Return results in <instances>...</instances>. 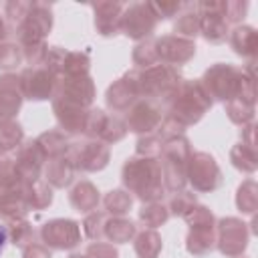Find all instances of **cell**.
Masks as SVG:
<instances>
[{"mask_svg": "<svg viewBox=\"0 0 258 258\" xmlns=\"http://www.w3.org/2000/svg\"><path fill=\"white\" fill-rule=\"evenodd\" d=\"M165 105H167L165 117L177 121L183 127H189V125H196L206 115V111L212 107V99L202 89L200 81L183 79L177 85V89L169 95Z\"/></svg>", "mask_w": 258, "mask_h": 258, "instance_id": "3957f363", "label": "cell"}, {"mask_svg": "<svg viewBox=\"0 0 258 258\" xmlns=\"http://www.w3.org/2000/svg\"><path fill=\"white\" fill-rule=\"evenodd\" d=\"M161 109L147 99H137L129 109L125 117L127 131H133L137 135H149L155 133V129L161 123Z\"/></svg>", "mask_w": 258, "mask_h": 258, "instance_id": "ac0fdd59", "label": "cell"}, {"mask_svg": "<svg viewBox=\"0 0 258 258\" xmlns=\"http://www.w3.org/2000/svg\"><path fill=\"white\" fill-rule=\"evenodd\" d=\"M246 10H248V2H240V0L224 2V18H226L228 24H236L238 26V22L244 18Z\"/></svg>", "mask_w": 258, "mask_h": 258, "instance_id": "7dc6e473", "label": "cell"}, {"mask_svg": "<svg viewBox=\"0 0 258 258\" xmlns=\"http://www.w3.org/2000/svg\"><path fill=\"white\" fill-rule=\"evenodd\" d=\"M22 200L28 210H44L52 204V187L44 179L24 181Z\"/></svg>", "mask_w": 258, "mask_h": 258, "instance_id": "4316f807", "label": "cell"}, {"mask_svg": "<svg viewBox=\"0 0 258 258\" xmlns=\"http://www.w3.org/2000/svg\"><path fill=\"white\" fill-rule=\"evenodd\" d=\"M185 177L198 194H210L222 185V171L216 159L206 151H191L185 167Z\"/></svg>", "mask_w": 258, "mask_h": 258, "instance_id": "52a82bcc", "label": "cell"}, {"mask_svg": "<svg viewBox=\"0 0 258 258\" xmlns=\"http://www.w3.org/2000/svg\"><path fill=\"white\" fill-rule=\"evenodd\" d=\"M4 36H6V24H4V20L0 18V42L4 40Z\"/></svg>", "mask_w": 258, "mask_h": 258, "instance_id": "db71d44e", "label": "cell"}, {"mask_svg": "<svg viewBox=\"0 0 258 258\" xmlns=\"http://www.w3.org/2000/svg\"><path fill=\"white\" fill-rule=\"evenodd\" d=\"M69 202L71 206L77 210V212H83V214H91L97 210L99 202H101V196H99V189L89 181V179H81L77 181L71 191H69Z\"/></svg>", "mask_w": 258, "mask_h": 258, "instance_id": "cb8c5ba5", "label": "cell"}, {"mask_svg": "<svg viewBox=\"0 0 258 258\" xmlns=\"http://www.w3.org/2000/svg\"><path fill=\"white\" fill-rule=\"evenodd\" d=\"M18 81H20L24 99H30V101L52 99L56 79L46 67H28L18 75Z\"/></svg>", "mask_w": 258, "mask_h": 258, "instance_id": "e0dca14e", "label": "cell"}, {"mask_svg": "<svg viewBox=\"0 0 258 258\" xmlns=\"http://www.w3.org/2000/svg\"><path fill=\"white\" fill-rule=\"evenodd\" d=\"M54 101H62L75 107L89 109L95 101V83L89 75L85 77H62L56 79L54 91H52Z\"/></svg>", "mask_w": 258, "mask_h": 258, "instance_id": "7c38bea8", "label": "cell"}, {"mask_svg": "<svg viewBox=\"0 0 258 258\" xmlns=\"http://www.w3.org/2000/svg\"><path fill=\"white\" fill-rule=\"evenodd\" d=\"M139 222L145 226V228H159L161 224H165L169 220V210L167 206H163L161 202H149V204H143L141 210H139Z\"/></svg>", "mask_w": 258, "mask_h": 258, "instance_id": "d6a6232c", "label": "cell"}, {"mask_svg": "<svg viewBox=\"0 0 258 258\" xmlns=\"http://www.w3.org/2000/svg\"><path fill=\"white\" fill-rule=\"evenodd\" d=\"M202 89L214 101H230L244 99L248 103H256V87H254V60L248 62V69H238L234 64L218 62L210 67L200 79Z\"/></svg>", "mask_w": 258, "mask_h": 258, "instance_id": "6da1fadb", "label": "cell"}, {"mask_svg": "<svg viewBox=\"0 0 258 258\" xmlns=\"http://www.w3.org/2000/svg\"><path fill=\"white\" fill-rule=\"evenodd\" d=\"M153 46H155L157 62L169 64V67L185 64L196 54V42L179 38L175 34H167V36H161V38L153 40Z\"/></svg>", "mask_w": 258, "mask_h": 258, "instance_id": "d6986e66", "label": "cell"}, {"mask_svg": "<svg viewBox=\"0 0 258 258\" xmlns=\"http://www.w3.org/2000/svg\"><path fill=\"white\" fill-rule=\"evenodd\" d=\"M230 161L236 169L244 171V173H254L258 169V155H256V147L246 145V143H236L230 151Z\"/></svg>", "mask_w": 258, "mask_h": 258, "instance_id": "f1b7e54d", "label": "cell"}, {"mask_svg": "<svg viewBox=\"0 0 258 258\" xmlns=\"http://www.w3.org/2000/svg\"><path fill=\"white\" fill-rule=\"evenodd\" d=\"M40 240L50 250H73L81 242V226L69 218L48 220L40 228Z\"/></svg>", "mask_w": 258, "mask_h": 258, "instance_id": "9a60e30c", "label": "cell"}, {"mask_svg": "<svg viewBox=\"0 0 258 258\" xmlns=\"http://www.w3.org/2000/svg\"><path fill=\"white\" fill-rule=\"evenodd\" d=\"M52 111H54V117H56V123H58L60 131L64 135H81L83 133L89 109L75 107V105L52 99Z\"/></svg>", "mask_w": 258, "mask_h": 258, "instance_id": "603a6c76", "label": "cell"}, {"mask_svg": "<svg viewBox=\"0 0 258 258\" xmlns=\"http://www.w3.org/2000/svg\"><path fill=\"white\" fill-rule=\"evenodd\" d=\"M24 141V133L20 123L16 121H0V151L8 153L12 149H18V145Z\"/></svg>", "mask_w": 258, "mask_h": 258, "instance_id": "d590c367", "label": "cell"}, {"mask_svg": "<svg viewBox=\"0 0 258 258\" xmlns=\"http://www.w3.org/2000/svg\"><path fill=\"white\" fill-rule=\"evenodd\" d=\"M52 28V8L46 2H30L24 20L14 28L20 46L44 42V36Z\"/></svg>", "mask_w": 258, "mask_h": 258, "instance_id": "ba28073f", "label": "cell"}, {"mask_svg": "<svg viewBox=\"0 0 258 258\" xmlns=\"http://www.w3.org/2000/svg\"><path fill=\"white\" fill-rule=\"evenodd\" d=\"M6 240H8V236H6V228L0 226V252H2V248H4V244H6Z\"/></svg>", "mask_w": 258, "mask_h": 258, "instance_id": "f5cc1de1", "label": "cell"}, {"mask_svg": "<svg viewBox=\"0 0 258 258\" xmlns=\"http://www.w3.org/2000/svg\"><path fill=\"white\" fill-rule=\"evenodd\" d=\"M133 64H135L137 69H149V67H153V64H159V62H157V54H155L153 40L139 42V44L133 48Z\"/></svg>", "mask_w": 258, "mask_h": 258, "instance_id": "b9f144b4", "label": "cell"}, {"mask_svg": "<svg viewBox=\"0 0 258 258\" xmlns=\"http://www.w3.org/2000/svg\"><path fill=\"white\" fill-rule=\"evenodd\" d=\"M248 226L240 218H222L216 222V248L226 258H240L248 248Z\"/></svg>", "mask_w": 258, "mask_h": 258, "instance_id": "30bf717a", "label": "cell"}, {"mask_svg": "<svg viewBox=\"0 0 258 258\" xmlns=\"http://www.w3.org/2000/svg\"><path fill=\"white\" fill-rule=\"evenodd\" d=\"M123 8H125L123 2H111V0H103V2L93 4L95 28L101 36H115L117 32H121L119 26H121Z\"/></svg>", "mask_w": 258, "mask_h": 258, "instance_id": "7402d4cb", "label": "cell"}, {"mask_svg": "<svg viewBox=\"0 0 258 258\" xmlns=\"http://www.w3.org/2000/svg\"><path fill=\"white\" fill-rule=\"evenodd\" d=\"M24 101L20 81L16 75L6 73L0 77V121H10L20 111Z\"/></svg>", "mask_w": 258, "mask_h": 258, "instance_id": "44dd1931", "label": "cell"}, {"mask_svg": "<svg viewBox=\"0 0 258 258\" xmlns=\"http://www.w3.org/2000/svg\"><path fill=\"white\" fill-rule=\"evenodd\" d=\"M107 214L105 212H91L87 214L85 222H83V230H85V236L93 242H101L103 240V228H105V222H107Z\"/></svg>", "mask_w": 258, "mask_h": 258, "instance_id": "ab89813d", "label": "cell"}, {"mask_svg": "<svg viewBox=\"0 0 258 258\" xmlns=\"http://www.w3.org/2000/svg\"><path fill=\"white\" fill-rule=\"evenodd\" d=\"M46 54H48V46H46V42H38V44L22 46V56H24V60H26L30 67H44Z\"/></svg>", "mask_w": 258, "mask_h": 258, "instance_id": "bcb514c9", "label": "cell"}, {"mask_svg": "<svg viewBox=\"0 0 258 258\" xmlns=\"http://www.w3.org/2000/svg\"><path fill=\"white\" fill-rule=\"evenodd\" d=\"M163 147V139L157 133H149V135H141L135 143V151L137 155H145V157H159Z\"/></svg>", "mask_w": 258, "mask_h": 258, "instance_id": "f6af8a7d", "label": "cell"}, {"mask_svg": "<svg viewBox=\"0 0 258 258\" xmlns=\"http://www.w3.org/2000/svg\"><path fill=\"white\" fill-rule=\"evenodd\" d=\"M137 234V228L131 220L123 218V216H111L105 222L103 228V238H107L113 244H125L129 240H133Z\"/></svg>", "mask_w": 258, "mask_h": 258, "instance_id": "83f0119b", "label": "cell"}, {"mask_svg": "<svg viewBox=\"0 0 258 258\" xmlns=\"http://www.w3.org/2000/svg\"><path fill=\"white\" fill-rule=\"evenodd\" d=\"M125 135H127V125H125V121L119 119V117H115V115H109L107 125H105V129H103L99 141H103V143L109 145V143H117V141H121Z\"/></svg>", "mask_w": 258, "mask_h": 258, "instance_id": "ee69618b", "label": "cell"}, {"mask_svg": "<svg viewBox=\"0 0 258 258\" xmlns=\"http://www.w3.org/2000/svg\"><path fill=\"white\" fill-rule=\"evenodd\" d=\"M69 258H87V256H85V254H71Z\"/></svg>", "mask_w": 258, "mask_h": 258, "instance_id": "11a10c76", "label": "cell"}, {"mask_svg": "<svg viewBox=\"0 0 258 258\" xmlns=\"http://www.w3.org/2000/svg\"><path fill=\"white\" fill-rule=\"evenodd\" d=\"M196 204H198L196 194L181 189V191H175V194L171 196V200H169V204H167V210H169V216H179V218H183Z\"/></svg>", "mask_w": 258, "mask_h": 258, "instance_id": "f35d334b", "label": "cell"}, {"mask_svg": "<svg viewBox=\"0 0 258 258\" xmlns=\"http://www.w3.org/2000/svg\"><path fill=\"white\" fill-rule=\"evenodd\" d=\"M22 258H52V254L44 244L32 242L26 248H22Z\"/></svg>", "mask_w": 258, "mask_h": 258, "instance_id": "816d5d0a", "label": "cell"}, {"mask_svg": "<svg viewBox=\"0 0 258 258\" xmlns=\"http://www.w3.org/2000/svg\"><path fill=\"white\" fill-rule=\"evenodd\" d=\"M24 60L22 56V46L14 42H0V69L10 71L16 69Z\"/></svg>", "mask_w": 258, "mask_h": 258, "instance_id": "7bdbcfd3", "label": "cell"}, {"mask_svg": "<svg viewBox=\"0 0 258 258\" xmlns=\"http://www.w3.org/2000/svg\"><path fill=\"white\" fill-rule=\"evenodd\" d=\"M6 236L18 248H26L28 244L34 242V230H32V226H30V222L26 218L8 220L6 222Z\"/></svg>", "mask_w": 258, "mask_h": 258, "instance_id": "1f68e13d", "label": "cell"}, {"mask_svg": "<svg viewBox=\"0 0 258 258\" xmlns=\"http://www.w3.org/2000/svg\"><path fill=\"white\" fill-rule=\"evenodd\" d=\"M224 107H226V115L236 125L244 127L254 119V103H248L244 99H230L224 103Z\"/></svg>", "mask_w": 258, "mask_h": 258, "instance_id": "8d00e7d4", "label": "cell"}, {"mask_svg": "<svg viewBox=\"0 0 258 258\" xmlns=\"http://www.w3.org/2000/svg\"><path fill=\"white\" fill-rule=\"evenodd\" d=\"M149 8L157 20H167V18L175 16L183 8V4L181 2H149Z\"/></svg>", "mask_w": 258, "mask_h": 258, "instance_id": "681fc988", "label": "cell"}, {"mask_svg": "<svg viewBox=\"0 0 258 258\" xmlns=\"http://www.w3.org/2000/svg\"><path fill=\"white\" fill-rule=\"evenodd\" d=\"M28 8H30V2H24V0H12V2H8L6 4V18H8V22L16 28L24 20Z\"/></svg>", "mask_w": 258, "mask_h": 258, "instance_id": "c3c4849f", "label": "cell"}, {"mask_svg": "<svg viewBox=\"0 0 258 258\" xmlns=\"http://www.w3.org/2000/svg\"><path fill=\"white\" fill-rule=\"evenodd\" d=\"M135 254L139 258H157L159 252H161V236L151 230V228H145L141 230L139 234H135Z\"/></svg>", "mask_w": 258, "mask_h": 258, "instance_id": "f546056e", "label": "cell"}, {"mask_svg": "<svg viewBox=\"0 0 258 258\" xmlns=\"http://www.w3.org/2000/svg\"><path fill=\"white\" fill-rule=\"evenodd\" d=\"M121 181L125 189L135 198H139L143 204L159 202L165 194L157 157H145L135 153L123 163Z\"/></svg>", "mask_w": 258, "mask_h": 258, "instance_id": "7a4b0ae2", "label": "cell"}, {"mask_svg": "<svg viewBox=\"0 0 258 258\" xmlns=\"http://www.w3.org/2000/svg\"><path fill=\"white\" fill-rule=\"evenodd\" d=\"M131 73H133L139 97L147 101L161 99L165 103L169 95L177 89V85L183 81L177 67H169V64H153L149 69H137Z\"/></svg>", "mask_w": 258, "mask_h": 258, "instance_id": "5b68a950", "label": "cell"}, {"mask_svg": "<svg viewBox=\"0 0 258 258\" xmlns=\"http://www.w3.org/2000/svg\"><path fill=\"white\" fill-rule=\"evenodd\" d=\"M228 40L234 48L236 54L240 56H246L250 60L256 58V52H258V34L252 26H244V24H238L232 28V32L228 34Z\"/></svg>", "mask_w": 258, "mask_h": 258, "instance_id": "484cf974", "label": "cell"}, {"mask_svg": "<svg viewBox=\"0 0 258 258\" xmlns=\"http://www.w3.org/2000/svg\"><path fill=\"white\" fill-rule=\"evenodd\" d=\"M196 12L200 14V34L214 44H220L228 38V22L224 18V2L204 0L196 4Z\"/></svg>", "mask_w": 258, "mask_h": 258, "instance_id": "5bb4252c", "label": "cell"}, {"mask_svg": "<svg viewBox=\"0 0 258 258\" xmlns=\"http://www.w3.org/2000/svg\"><path fill=\"white\" fill-rule=\"evenodd\" d=\"M44 163H46V153L42 145L38 143V139H28L18 145L16 155H14V165H16L18 175L24 181L40 179Z\"/></svg>", "mask_w": 258, "mask_h": 258, "instance_id": "2e32d148", "label": "cell"}, {"mask_svg": "<svg viewBox=\"0 0 258 258\" xmlns=\"http://www.w3.org/2000/svg\"><path fill=\"white\" fill-rule=\"evenodd\" d=\"M75 179V167L67 155L46 159L44 163V181L50 187H69Z\"/></svg>", "mask_w": 258, "mask_h": 258, "instance_id": "d4e9b609", "label": "cell"}, {"mask_svg": "<svg viewBox=\"0 0 258 258\" xmlns=\"http://www.w3.org/2000/svg\"><path fill=\"white\" fill-rule=\"evenodd\" d=\"M103 204L109 216H125L133 206V196L127 189H111L103 198Z\"/></svg>", "mask_w": 258, "mask_h": 258, "instance_id": "e575fe53", "label": "cell"}, {"mask_svg": "<svg viewBox=\"0 0 258 258\" xmlns=\"http://www.w3.org/2000/svg\"><path fill=\"white\" fill-rule=\"evenodd\" d=\"M38 143L42 145L44 153H46V159H52V157H60L67 153L71 141L67 139V135L58 129H52V131H44L42 135L36 137Z\"/></svg>", "mask_w": 258, "mask_h": 258, "instance_id": "4dcf8cb0", "label": "cell"}, {"mask_svg": "<svg viewBox=\"0 0 258 258\" xmlns=\"http://www.w3.org/2000/svg\"><path fill=\"white\" fill-rule=\"evenodd\" d=\"M189 155H191V145L185 135H177V137L163 141L157 161H159L161 181H163L165 191L175 194L185 187V183H187L185 167H187Z\"/></svg>", "mask_w": 258, "mask_h": 258, "instance_id": "277c9868", "label": "cell"}, {"mask_svg": "<svg viewBox=\"0 0 258 258\" xmlns=\"http://www.w3.org/2000/svg\"><path fill=\"white\" fill-rule=\"evenodd\" d=\"M157 18L149 8V2H133L123 8L121 14V32L133 40L143 42L153 30H155Z\"/></svg>", "mask_w": 258, "mask_h": 258, "instance_id": "4fadbf2b", "label": "cell"}, {"mask_svg": "<svg viewBox=\"0 0 258 258\" xmlns=\"http://www.w3.org/2000/svg\"><path fill=\"white\" fill-rule=\"evenodd\" d=\"M173 32L175 36L179 38H185V40H194L198 34H200V14L194 10V12H183L175 24H173Z\"/></svg>", "mask_w": 258, "mask_h": 258, "instance_id": "74e56055", "label": "cell"}, {"mask_svg": "<svg viewBox=\"0 0 258 258\" xmlns=\"http://www.w3.org/2000/svg\"><path fill=\"white\" fill-rule=\"evenodd\" d=\"M107 119H109V115L103 109H89L83 133L89 139H99L101 133H103V129H105V125H107Z\"/></svg>", "mask_w": 258, "mask_h": 258, "instance_id": "60d3db41", "label": "cell"}, {"mask_svg": "<svg viewBox=\"0 0 258 258\" xmlns=\"http://www.w3.org/2000/svg\"><path fill=\"white\" fill-rule=\"evenodd\" d=\"M183 220L187 222L189 230L185 236V250L194 256H206L216 248V218L214 214L202 206L196 204Z\"/></svg>", "mask_w": 258, "mask_h": 258, "instance_id": "8992f818", "label": "cell"}, {"mask_svg": "<svg viewBox=\"0 0 258 258\" xmlns=\"http://www.w3.org/2000/svg\"><path fill=\"white\" fill-rule=\"evenodd\" d=\"M85 256L87 258H119V252L111 242H93L87 248Z\"/></svg>", "mask_w": 258, "mask_h": 258, "instance_id": "f907efd6", "label": "cell"}, {"mask_svg": "<svg viewBox=\"0 0 258 258\" xmlns=\"http://www.w3.org/2000/svg\"><path fill=\"white\" fill-rule=\"evenodd\" d=\"M0 157H4V153H2V151H0Z\"/></svg>", "mask_w": 258, "mask_h": 258, "instance_id": "9f6ffc18", "label": "cell"}, {"mask_svg": "<svg viewBox=\"0 0 258 258\" xmlns=\"http://www.w3.org/2000/svg\"><path fill=\"white\" fill-rule=\"evenodd\" d=\"M236 208L242 214L252 216L258 208V185L254 179H246L240 183L238 191H236Z\"/></svg>", "mask_w": 258, "mask_h": 258, "instance_id": "836d02e7", "label": "cell"}, {"mask_svg": "<svg viewBox=\"0 0 258 258\" xmlns=\"http://www.w3.org/2000/svg\"><path fill=\"white\" fill-rule=\"evenodd\" d=\"M64 155L73 163L75 171H101L107 167L111 151L107 143L99 139H87L83 143H71Z\"/></svg>", "mask_w": 258, "mask_h": 258, "instance_id": "9c48e42d", "label": "cell"}, {"mask_svg": "<svg viewBox=\"0 0 258 258\" xmlns=\"http://www.w3.org/2000/svg\"><path fill=\"white\" fill-rule=\"evenodd\" d=\"M44 67L54 75V79L62 77H85L91 69V58L85 52L64 50L60 46H48V54Z\"/></svg>", "mask_w": 258, "mask_h": 258, "instance_id": "8fae6325", "label": "cell"}, {"mask_svg": "<svg viewBox=\"0 0 258 258\" xmlns=\"http://www.w3.org/2000/svg\"><path fill=\"white\" fill-rule=\"evenodd\" d=\"M139 99V93H137V87H135V79H133V73H125L121 79L113 81L105 93V101H107V107L115 113H123L127 111L135 101Z\"/></svg>", "mask_w": 258, "mask_h": 258, "instance_id": "ffe728a7", "label": "cell"}]
</instances>
